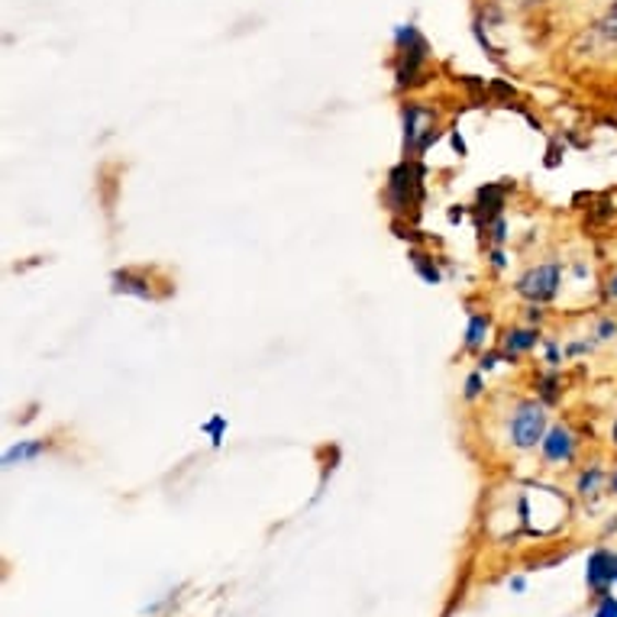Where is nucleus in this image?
<instances>
[{
	"label": "nucleus",
	"mask_w": 617,
	"mask_h": 617,
	"mask_svg": "<svg viewBox=\"0 0 617 617\" xmlns=\"http://www.w3.org/2000/svg\"><path fill=\"white\" fill-rule=\"evenodd\" d=\"M617 337V321H602L598 324V334H595V339H602V343H608V339H615Z\"/></svg>",
	"instance_id": "obj_18"
},
{
	"label": "nucleus",
	"mask_w": 617,
	"mask_h": 617,
	"mask_svg": "<svg viewBox=\"0 0 617 617\" xmlns=\"http://www.w3.org/2000/svg\"><path fill=\"white\" fill-rule=\"evenodd\" d=\"M612 437H615V447H617V420H615V430H612Z\"/></svg>",
	"instance_id": "obj_27"
},
{
	"label": "nucleus",
	"mask_w": 617,
	"mask_h": 617,
	"mask_svg": "<svg viewBox=\"0 0 617 617\" xmlns=\"http://www.w3.org/2000/svg\"><path fill=\"white\" fill-rule=\"evenodd\" d=\"M479 201H482V211L498 214V211H502V204H505V188L489 184V188H482V191H479Z\"/></svg>",
	"instance_id": "obj_12"
},
{
	"label": "nucleus",
	"mask_w": 617,
	"mask_h": 617,
	"mask_svg": "<svg viewBox=\"0 0 617 617\" xmlns=\"http://www.w3.org/2000/svg\"><path fill=\"white\" fill-rule=\"evenodd\" d=\"M411 259H414V269H417V272L424 276V281H427V284H437V281H440V272H437V266H434V262H427V256L414 253Z\"/></svg>",
	"instance_id": "obj_14"
},
{
	"label": "nucleus",
	"mask_w": 617,
	"mask_h": 617,
	"mask_svg": "<svg viewBox=\"0 0 617 617\" xmlns=\"http://www.w3.org/2000/svg\"><path fill=\"white\" fill-rule=\"evenodd\" d=\"M557 379L553 375H547V379H540V394H543V401L550 404V401H557Z\"/></svg>",
	"instance_id": "obj_17"
},
{
	"label": "nucleus",
	"mask_w": 617,
	"mask_h": 617,
	"mask_svg": "<svg viewBox=\"0 0 617 617\" xmlns=\"http://www.w3.org/2000/svg\"><path fill=\"white\" fill-rule=\"evenodd\" d=\"M543 456L550 459V462H569L572 456H575V437H572V430L569 427H553L547 437H543Z\"/></svg>",
	"instance_id": "obj_7"
},
{
	"label": "nucleus",
	"mask_w": 617,
	"mask_h": 617,
	"mask_svg": "<svg viewBox=\"0 0 617 617\" xmlns=\"http://www.w3.org/2000/svg\"><path fill=\"white\" fill-rule=\"evenodd\" d=\"M537 346V334L534 330H511L505 337V356H517V352H527V349H534Z\"/></svg>",
	"instance_id": "obj_10"
},
{
	"label": "nucleus",
	"mask_w": 617,
	"mask_h": 617,
	"mask_svg": "<svg viewBox=\"0 0 617 617\" xmlns=\"http://www.w3.org/2000/svg\"><path fill=\"white\" fill-rule=\"evenodd\" d=\"M224 427H226L224 417H214L211 424H204V434H211V440H214V444H221V437H224Z\"/></svg>",
	"instance_id": "obj_16"
},
{
	"label": "nucleus",
	"mask_w": 617,
	"mask_h": 617,
	"mask_svg": "<svg viewBox=\"0 0 617 617\" xmlns=\"http://www.w3.org/2000/svg\"><path fill=\"white\" fill-rule=\"evenodd\" d=\"M608 492H615V495H617V465L612 469V489H608Z\"/></svg>",
	"instance_id": "obj_26"
},
{
	"label": "nucleus",
	"mask_w": 617,
	"mask_h": 617,
	"mask_svg": "<svg viewBox=\"0 0 617 617\" xmlns=\"http://www.w3.org/2000/svg\"><path fill=\"white\" fill-rule=\"evenodd\" d=\"M595 617H617V598L608 592L598 598V608H595Z\"/></svg>",
	"instance_id": "obj_15"
},
{
	"label": "nucleus",
	"mask_w": 617,
	"mask_h": 617,
	"mask_svg": "<svg viewBox=\"0 0 617 617\" xmlns=\"http://www.w3.org/2000/svg\"><path fill=\"white\" fill-rule=\"evenodd\" d=\"M547 437V411L540 401H527L511 417V440L517 449H534Z\"/></svg>",
	"instance_id": "obj_1"
},
{
	"label": "nucleus",
	"mask_w": 617,
	"mask_h": 617,
	"mask_svg": "<svg viewBox=\"0 0 617 617\" xmlns=\"http://www.w3.org/2000/svg\"><path fill=\"white\" fill-rule=\"evenodd\" d=\"M437 130H434V116L417 108V104H407L404 108V149L407 153H424L430 143H437Z\"/></svg>",
	"instance_id": "obj_4"
},
{
	"label": "nucleus",
	"mask_w": 617,
	"mask_h": 617,
	"mask_svg": "<svg viewBox=\"0 0 617 617\" xmlns=\"http://www.w3.org/2000/svg\"><path fill=\"white\" fill-rule=\"evenodd\" d=\"M479 394H482V375H472L465 382V397H479Z\"/></svg>",
	"instance_id": "obj_20"
},
{
	"label": "nucleus",
	"mask_w": 617,
	"mask_h": 617,
	"mask_svg": "<svg viewBox=\"0 0 617 617\" xmlns=\"http://www.w3.org/2000/svg\"><path fill=\"white\" fill-rule=\"evenodd\" d=\"M113 281H116V291H126V294H136V298H153L149 284L143 279H136L133 272H120Z\"/></svg>",
	"instance_id": "obj_11"
},
{
	"label": "nucleus",
	"mask_w": 617,
	"mask_h": 617,
	"mask_svg": "<svg viewBox=\"0 0 617 617\" xmlns=\"http://www.w3.org/2000/svg\"><path fill=\"white\" fill-rule=\"evenodd\" d=\"M46 449L43 440H30V444H16L13 449H7L3 452V465H16V462H30V459H36L40 452Z\"/></svg>",
	"instance_id": "obj_9"
},
{
	"label": "nucleus",
	"mask_w": 617,
	"mask_h": 617,
	"mask_svg": "<svg viewBox=\"0 0 617 617\" xmlns=\"http://www.w3.org/2000/svg\"><path fill=\"white\" fill-rule=\"evenodd\" d=\"M608 298H612V301H617V272L612 276V279H608Z\"/></svg>",
	"instance_id": "obj_23"
},
{
	"label": "nucleus",
	"mask_w": 617,
	"mask_h": 617,
	"mask_svg": "<svg viewBox=\"0 0 617 617\" xmlns=\"http://www.w3.org/2000/svg\"><path fill=\"white\" fill-rule=\"evenodd\" d=\"M420 178L424 171L417 169L414 162H404L392 171V181H389V198H392L394 211H411L420 204L424 198V188H420Z\"/></svg>",
	"instance_id": "obj_2"
},
{
	"label": "nucleus",
	"mask_w": 617,
	"mask_h": 617,
	"mask_svg": "<svg viewBox=\"0 0 617 617\" xmlns=\"http://www.w3.org/2000/svg\"><path fill=\"white\" fill-rule=\"evenodd\" d=\"M602 26H605V33H608V36H612V40L617 43V3L612 7V10H608V16H605V23H602Z\"/></svg>",
	"instance_id": "obj_19"
},
{
	"label": "nucleus",
	"mask_w": 617,
	"mask_h": 617,
	"mask_svg": "<svg viewBox=\"0 0 617 617\" xmlns=\"http://www.w3.org/2000/svg\"><path fill=\"white\" fill-rule=\"evenodd\" d=\"M585 582H588V588L598 598L608 595L617 585V553H612V550H595L588 557V565H585Z\"/></svg>",
	"instance_id": "obj_6"
},
{
	"label": "nucleus",
	"mask_w": 617,
	"mask_h": 617,
	"mask_svg": "<svg viewBox=\"0 0 617 617\" xmlns=\"http://www.w3.org/2000/svg\"><path fill=\"white\" fill-rule=\"evenodd\" d=\"M560 279H562L560 266H537V269H530L524 279L517 281V291H520L524 298H530L534 304H543V301L557 298Z\"/></svg>",
	"instance_id": "obj_5"
},
{
	"label": "nucleus",
	"mask_w": 617,
	"mask_h": 617,
	"mask_svg": "<svg viewBox=\"0 0 617 617\" xmlns=\"http://www.w3.org/2000/svg\"><path fill=\"white\" fill-rule=\"evenodd\" d=\"M492 262H495L498 269H505V253H498V249H495V253H492Z\"/></svg>",
	"instance_id": "obj_24"
},
{
	"label": "nucleus",
	"mask_w": 617,
	"mask_h": 617,
	"mask_svg": "<svg viewBox=\"0 0 617 617\" xmlns=\"http://www.w3.org/2000/svg\"><path fill=\"white\" fill-rule=\"evenodd\" d=\"M511 588H514V592H524V579H520V575H517V579H511Z\"/></svg>",
	"instance_id": "obj_25"
},
{
	"label": "nucleus",
	"mask_w": 617,
	"mask_h": 617,
	"mask_svg": "<svg viewBox=\"0 0 617 617\" xmlns=\"http://www.w3.org/2000/svg\"><path fill=\"white\" fill-rule=\"evenodd\" d=\"M605 489H612V475H608L605 469L592 465L588 472H582V479H579V492H582V498L595 502Z\"/></svg>",
	"instance_id": "obj_8"
},
{
	"label": "nucleus",
	"mask_w": 617,
	"mask_h": 617,
	"mask_svg": "<svg viewBox=\"0 0 617 617\" xmlns=\"http://www.w3.org/2000/svg\"><path fill=\"white\" fill-rule=\"evenodd\" d=\"M394 40H397V46H401L397 81L407 85V81L417 78V71H420V65H424V58H427V43H424V36H420L414 26H401V30L394 33Z\"/></svg>",
	"instance_id": "obj_3"
},
{
	"label": "nucleus",
	"mask_w": 617,
	"mask_h": 617,
	"mask_svg": "<svg viewBox=\"0 0 617 617\" xmlns=\"http://www.w3.org/2000/svg\"><path fill=\"white\" fill-rule=\"evenodd\" d=\"M485 334H489V317L475 314V317L469 321V330H465V346H469V349H479V346L485 343Z\"/></svg>",
	"instance_id": "obj_13"
},
{
	"label": "nucleus",
	"mask_w": 617,
	"mask_h": 617,
	"mask_svg": "<svg viewBox=\"0 0 617 617\" xmlns=\"http://www.w3.org/2000/svg\"><path fill=\"white\" fill-rule=\"evenodd\" d=\"M502 356L498 352H492V356H482V372H489V369H495V362H498Z\"/></svg>",
	"instance_id": "obj_22"
},
{
	"label": "nucleus",
	"mask_w": 617,
	"mask_h": 617,
	"mask_svg": "<svg viewBox=\"0 0 617 617\" xmlns=\"http://www.w3.org/2000/svg\"><path fill=\"white\" fill-rule=\"evenodd\" d=\"M547 362H550V366H560V362H562L560 346H553V343L547 346Z\"/></svg>",
	"instance_id": "obj_21"
}]
</instances>
